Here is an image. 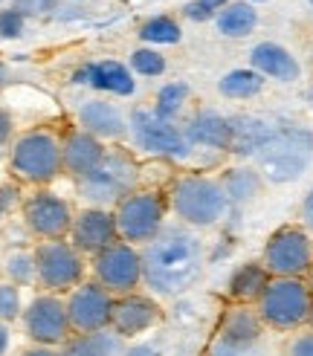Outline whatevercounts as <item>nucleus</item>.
I'll use <instances>...</instances> for the list:
<instances>
[{"label": "nucleus", "instance_id": "obj_1", "mask_svg": "<svg viewBox=\"0 0 313 356\" xmlns=\"http://www.w3.org/2000/svg\"><path fill=\"white\" fill-rule=\"evenodd\" d=\"M143 284L156 296H180L203 273V243L180 226H166L154 241L139 246Z\"/></svg>", "mask_w": 313, "mask_h": 356}, {"label": "nucleus", "instance_id": "obj_2", "mask_svg": "<svg viewBox=\"0 0 313 356\" xmlns=\"http://www.w3.org/2000/svg\"><path fill=\"white\" fill-rule=\"evenodd\" d=\"M166 194H168V209L177 215L183 226H191V229L218 226L232 209L220 177H209V174L174 177Z\"/></svg>", "mask_w": 313, "mask_h": 356}, {"label": "nucleus", "instance_id": "obj_3", "mask_svg": "<svg viewBox=\"0 0 313 356\" xmlns=\"http://www.w3.org/2000/svg\"><path fill=\"white\" fill-rule=\"evenodd\" d=\"M9 168L17 180L29 186H49L64 174L61 159V136L49 128H32L15 136L9 151Z\"/></svg>", "mask_w": 313, "mask_h": 356}, {"label": "nucleus", "instance_id": "obj_4", "mask_svg": "<svg viewBox=\"0 0 313 356\" xmlns=\"http://www.w3.org/2000/svg\"><path fill=\"white\" fill-rule=\"evenodd\" d=\"M255 310L264 318L267 330L296 333L307 327L313 316V290L307 278H270Z\"/></svg>", "mask_w": 313, "mask_h": 356}, {"label": "nucleus", "instance_id": "obj_5", "mask_svg": "<svg viewBox=\"0 0 313 356\" xmlns=\"http://www.w3.org/2000/svg\"><path fill=\"white\" fill-rule=\"evenodd\" d=\"M258 171L270 183H293L313 159V134L299 124L275 128L273 136L255 154Z\"/></svg>", "mask_w": 313, "mask_h": 356}, {"label": "nucleus", "instance_id": "obj_6", "mask_svg": "<svg viewBox=\"0 0 313 356\" xmlns=\"http://www.w3.org/2000/svg\"><path fill=\"white\" fill-rule=\"evenodd\" d=\"M79 194L87 206L99 209H113L119 200H125L134 188H139V165L128 148H108L104 159L93 174L81 177Z\"/></svg>", "mask_w": 313, "mask_h": 356}, {"label": "nucleus", "instance_id": "obj_7", "mask_svg": "<svg viewBox=\"0 0 313 356\" xmlns=\"http://www.w3.org/2000/svg\"><path fill=\"white\" fill-rule=\"evenodd\" d=\"M119 241L131 246H145L166 229L168 194L160 188H134L125 200L113 206Z\"/></svg>", "mask_w": 313, "mask_h": 356}, {"label": "nucleus", "instance_id": "obj_8", "mask_svg": "<svg viewBox=\"0 0 313 356\" xmlns=\"http://www.w3.org/2000/svg\"><path fill=\"white\" fill-rule=\"evenodd\" d=\"M35 255V284L44 293L67 296L84 281L87 258L67 238L61 241H41L32 249Z\"/></svg>", "mask_w": 313, "mask_h": 356}, {"label": "nucleus", "instance_id": "obj_9", "mask_svg": "<svg viewBox=\"0 0 313 356\" xmlns=\"http://www.w3.org/2000/svg\"><path fill=\"white\" fill-rule=\"evenodd\" d=\"M261 264L273 278H307L313 266V235L305 226H278L261 249Z\"/></svg>", "mask_w": 313, "mask_h": 356}, {"label": "nucleus", "instance_id": "obj_10", "mask_svg": "<svg viewBox=\"0 0 313 356\" xmlns=\"http://www.w3.org/2000/svg\"><path fill=\"white\" fill-rule=\"evenodd\" d=\"M128 131L139 151L168 159H183L191 154V145L183 134V128L174 124V119L160 116L154 108H134L128 116Z\"/></svg>", "mask_w": 313, "mask_h": 356}, {"label": "nucleus", "instance_id": "obj_11", "mask_svg": "<svg viewBox=\"0 0 313 356\" xmlns=\"http://www.w3.org/2000/svg\"><path fill=\"white\" fill-rule=\"evenodd\" d=\"M93 281H99L111 296H128L143 287V252L139 246L116 241L104 252L90 258Z\"/></svg>", "mask_w": 313, "mask_h": 356}, {"label": "nucleus", "instance_id": "obj_12", "mask_svg": "<svg viewBox=\"0 0 313 356\" xmlns=\"http://www.w3.org/2000/svg\"><path fill=\"white\" fill-rule=\"evenodd\" d=\"M24 333L32 345H47V348H61L73 330H70V316H67V301L58 293H38L21 316Z\"/></svg>", "mask_w": 313, "mask_h": 356}, {"label": "nucleus", "instance_id": "obj_13", "mask_svg": "<svg viewBox=\"0 0 313 356\" xmlns=\"http://www.w3.org/2000/svg\"><path fill=\"white\" fill-rule=\"evenodd\" d=\"M21 215H24L26 229L35 238L61 241V238L70 235V229H73L76 209L67 197H61V194L49 191V188H38L24 200Z\"/></svg>", "mask_w": 313, "mask_h": 356}, {"label": "nucleus", "instance_id": "obj_14", "mask_svg": "<svg viewBox=\"0 0 313 356\" xmlns=\"http://www.w3.org/2000/svg\"><path fill=\"white\" fill-rule=\"evenodd\" d=\"M64 301H67V316H70L73 336H90V333L111 330V313H113L116 296H111L99 281H81L79 287H73L64 296Z\"/></svg>", "mask_w": 313, "mask_h": 356}, {"label": "nucleus", "instance_id": "obj_15", "mask_svg": "<svg viewBox=\"0 0 313 356\" xmlns=\"http://www.w3.org/2000/svg\"><path fill=\"white\" fill-rule=\"evenodd\" d=\"M67 241L73 243L84 258H96L99 252H104V249L119 241L113 209L84 206L81 211H76V220H73V229H70Z\"/></svg>", "mask_w": 313, "mask_h": 356}, {"label": "nucleus", "instance_id": "obj_16", "mask_svg": "<svg viewBox=\"0 0 313 356\" xmlns=\"http://www.w3.org/2000/svg\"><path fill=\"white\" fill-rule=\"evenodd\" d=\"M163 325V307L156 305V298L143 296V293H128L116 296L113 313H111V330L119 339H136L145 336L148 330Z\"/></svg>", "mask_w": 313, "mask_h": 356}, {"label": "nucleus", "instance_id": "obj_17", "mask_svg": "<svg viewBox=\"0 0 313 356\" xmlns=\"http://www.w3.org/2000/svg\"><path fill=\"white\" fill-rule=\"evenodd\" d=\"M264 336H267V325L258 316L255 305H230L220 313V322L215 330V339L238 350H255Z\"/></svg>", "mask_w": 313, "mask_h": 356}, {"label": "nucleus", "instance_id": "obj_18", "mask_svg": "<svg viewBox=\"0 0 313 356\" xmlns=\"http://www.w3.org/2000/svg\"><path fill=\"white\" fill-rule=\"evenodd\" d=\"M79 128L87 131V134H93L96 139L102 142H122V139H128L131 131H128V116L119 111V104L108 102V99H90V102H84L79 113Z\"/></svg>", "mask_w": 313, "mask_h": 356}, {"label": "nucleus", "instance_id": "obj_19", "mask_svg": "<svg viewBox=\"0 0 313 356\" xmlns=\"http://www.w3.org/2000/svg\"><path fill=\"white\" fill-rule=\"evenodd\" d=\"M108 154V145L93 134H87L81 128H73L61 136V159H64V174H70L73 180L93 174L99 163Z\"/></svg>", "mask_w": 313, "mask_h": 356}, {"label": "nucleus", "instance_id": "obj_20", "mask_svg": "<svg viewBox=\"0 0 313 356\" xmlns=\"http://www.w3.org/2000/svg\"><path fill=\"white\" fill-rule=\"evenodd\" d=\"M250 67L278 84H296L302 79V61L278 41H258L250 49Z\"/></svg>", "mask_w": 313, "mask_h": 356}, {"label": "nucleus", "instance_id": "obj_21", "mask_svg": "<svg viewBox=\"0 0 313 356\" xmlns=\"http://www.w3.org/2000/svg\"><path fill=\"white\" fill-rule=\"evenodd\" d=\"M79 84H87L93 90L111 93V96H134L136 93V79L134 70L128 64H122L116 58H104V61H90L76 73Z\"/></svg>", "mask_w": 313, "mask_h": 356}, {"label": "nucleus", "instance_id": "obj_22", "mask_svg": "<svg viewBox=\"0 0 313 356\" xmlns=\"http://www.w3.org/2000/svg\"><path fill=\"white\" fill-rule=\"evenodd\" d=\"M191 148H215V151H230L232 148V119H226L218 111H198L186 122L183 128Z\"/></svg>", "mask_w": 313, "mask_h": 356}, {"label": "nucleus", "instance_id": "obj_23", "mask_svg": "<svg viewBox=\"0 0 313 356\" xmlns=\"http://www.w3.org/2000/svg\"><path fill=\"white\" fill-rule=\"evenodd\" d=\"M270 278L273 275L264 270V264L261 261H247L230 275L226 296H230L232 305H258V298L264 296Z\"/></svg>", "mask_w": 313, "mask_h": 356}, {"label": "nucleus", "instance_id": "obj_24", "mask_svg": "<svg viewBox=\"0 0 313 356\" xmlns=\"http://www.w3.org/2000/svg\"><path fill=\"white\" fill-rule=\"evenodd\" d=\"M261 24V15H258V6L255 3H247V0H232L226 9H220L215 15V29L220 38H232V41H241V38H250V35L258 29Z\"/></svg>", "mask_w": 313, "mask_h": 356}, {"label": "nucleus", "instance_id": "obj_25", "mask_svg": "<svg viewBox=\"0 0 313 356\" xmlns=\"http://www.w3.org/2000/svg\"><path fill=\"white\" fill-rule=\"evenodd\" d=\"M58 350L61 356H122L125 339H119L113 330H102L90 336H70Z\"/></svg>", "mask_w": 313, "mask_h": 356}, {"label": "nucleus", "instance_id": "obj_26", "mask_svg": "<svg viewBox=\"0 0 313 356\" xmlns=\"http://www.w3.org/2000/svg\"><path fill=\"white\" fill-rule=\"evenodd\" d=\"M220 183H223V191L232 206L250 203V200L261 197V191H264V177H261V171L247 168V165H238V168H230L226 174H220Z\"/></svg>", "mask_w": 313, "mask_h": 356}, {"label": "nucleus", "instance_id": "obj_27", "mask_svg": "<svg viewBox=\"0 0 313 356\" xmlns=\"http://www.w3.org/2000/svg\"><path fill=\"white\" fill-rule=\"evenodd\" d=\"M264 84H267V79L255 73L252 67H235L218 79V93L230 102H247L264 90Z\"/></svg>", "mask_w": 313, "mask_h": 356}, {"label": "nucleus", "instance_id": "obj_28", "mask_svg": "<svg viewBox=\"0 0 313 356\" xmlns=\"http://www.w3.org/2000/svg\"><path fill=\"white\" fill-rule=\"evenodd\" d=\"M275 128L255 116H235L232 119V148L235 154H258L261 145L273 136Z\"/></svg>", "mask_w": 313, "mask_h": 356}, {"label": "nucleus", "instance_id": "obj_29", "mask_svg": "<svg viewBox=\"0 0 313 356\" xmlns=\"http://www.w3.org/2000/svg\"><path fill=\"white\" fill-rule=\"evenodd\" d=\"M136 35L145 47H171V44L183 41V26L177 17H171V15H151L139 24Z\"/></svg>", "mask_w": 313, "mask_h": 356}, {"label": "nucleus", "instance_id": "obj_30", "mask_svg": "<svg viewBox=\"0 0 313 356\" xmlns=\"http://www.w3.org/2000/svg\"><path fill=\"white\" fill-rule=\"evenodd\" d=\"M191 99V87L186 81H168L156 90V99H154V111L166 116V119H174L183 108L186 102Z\"/></svg>", "mask_w": 313, "mask_h": 356}, {"label": "nucleus", "instance_id": "obj_31", "mask_svg": "<svg viewBox=\"0 0 313 356\" xmlns=\"http://www.w3.org/2000/svg\"><path fill=\"white\" fill-rule=\"evenodd\" d=\"M3 273H6V281L17 284V287L35 284V255H32V249H12V252L3 258Z\"/></svg>", "mask_w": 313, "mask_h": 356}, {"label": "nucleus", "instance_id": "obj_32", "mask_svg": "<svg viewBox=\"0 0 313 356\" xmlns=\"http://www.w3.org/2000/svg\"><path fill=\"white\" fill-rule=\"evenodd\" d=\"M128 67L134 70L136 76L156 79V76H163L168 70V61H166V56L156 47H136L131 52V58H128Z\"/></svg>", "mask_w": 313, "mask_h": 356}, {"label": "nucleus", "instance_id": "obj_33", "mask_svg": "<svg viewBox=\"0 0 313 356\" xmlns=\"http://www.w3.org/2000/svg\"><path fill=\"white\" fill-rule=\"evenodd\" d=\"M24 316V296L21 287L12 281H0V322H17Z\"/></svg>", "mask_w": 313, "mask_h": 356}, {"label": "nucleus", "instance_id": "obj_34", "mask_svg": "<svg viewBox=\"0 0 313 356\" xmlns=\"http://www.w3.org/2000/svg\"><path fill=\"white\" fill-rule=\"evenodd\" d=\"M61 0H12V9L15 12H21L26 21L29 17H47L58 9Z\"/></svg>", "mask_w": 313, "mask_h": 356}, {"label": "nucleus", "instance_id": "obj_35", "mask_svg": "<svg viewBox=\"0 0 313 356\" xmlns=\"http://www.w3.org/2000/svg\"><path fill=\"white\" fill-rule=\"evenodd\" d=\"M24 29H26V17L21 12H15L12 6L0 9V38H6V41L21 38Z\"/></svg>", "mask_w": 313, "mask_h": 356}, {"label": "nucleus", "instance_id": "obj_36", "mask_svg": "<svg viewBox=\"0 0 313 356\" xmlns=\"http://www.w3.org/2000/svg\"><path fill=\"white\" fill-rule=\"evenodd\" d=\"M284 356H313V327L296 330L284 345Z\"/></svg>", "mask_w": 313, "mask_h": 356}, {"label": "nucleus", "instance_id": "obj_37", "mask_svg": "<svg viewBox=\"0 0 313 356\" xmlns=\"http://www.w3.org/2000/svg\"><path fill=\"white\" fill-rule=\"evenodd\" d=\"M15 142V119L9 111L0 108V145H9Z\"/></svg>", "mask_w": 313, "mask_h": 356}, {"label": "nucleus", "instance_id": "obj_38", "mask_svg": "<svg viewBox=\"0 0 313 356\" xmlns=\"http://www.w3.org/2000/svg\"><path fill=\"white\" fill-rule=\"evenodd\" d=\"M183 15L188 17V21H195V24H203V21H215V15L212 12H206L198 0H191V3L183 6Z\"/></svg>", "mask_w": 313, "mask_h": 356}, {"label": "nucleus", "instance_id": "obj_39", "mask_svg": "<svg viewBox=\"0 0 313 356\" xmlns=\"http://www.w3.org/2000/svg\"><path fill=\"white\" fill-rule=\"evenodd\" d=\"M302 226L313 235V188L307 191V197H305V203H302Z\"/></svg>", "mask_w": 313, "mask_h": 356}, {"label": "nucleus", "instance_id": "obj_40", "mask_svg": "<svg viewBox=\"0 0 313 356\" xmlns=\"http://www.w3.org/2000/svg\"><path fill=\"white\" fill-rule=\"evenodd\" d=\"M125 356H163L160 353V348L156 345H131V348H125Z\"/></svg>", "mask_w": 313, "mask_h": 356}, {"label": "nucleus", "instance_id": "obj_41", "mask_svg": "<svg viewBox=\"0 0 313 356\" xmlns=\"http://www.w3.org/2000/svg\"><path fill=\"white\" fill-rule=\"evenodd\" d=\"M9 345H12V327L6 322H0V356H6Z\"/></svg>", "mask_w": 313, "mask_h": 356}, {"label": "nucleus", "instance_id": "obj_42", "mask_svg": "<svg viewBox=\"0 0 313 356\" xmlns=\"http://www.w3.org/2000/svg\"><path fill=\"white\" fill-rule=\"evenodd\" d=\"M24 356H61L58 348H47V345H32L29 350H24Z\"/></svg>", "mask_w": 313, "mask_h": 356}, {"label": "nucleus", "instance_id": "obj_43", "mask_svg": "<svg viewBox=\"0 0 313 356\" xmlns=\"http://www.w3.org/2000/svg\"><path fill=\"white\" fill-rule=\"evenodd\" d=\"M198 3L206 9V12H212V15H218L220 9H226V6H230L232 3V0H198Z\"/></svg>", "mask_w": 313, "mask_h": 356}, {"label": "nucleus", "instance_id": "obj_44", "mask_svg": "<svg viewBox=\"0 0 313 356\" xmlns=\"http://www.w3.org/2000/svg\"><path fill=\"white\" fill-rule=\"evenodd\" d=\"M307 284H310V290H313V266H310V273H307Z\"/></svg>", "mask_w": 313, "mask_h": 356}, {"label": "nucleus", "instance_id": "obj_45", "mask_svg": "<svg viewBox=\"0 0 313 356\" xmlns=\"http://www.w3.org/2000/svg\"><path fill=\"white\" fill-rule=\"evenodd\" d=\"M6 218V209H3V203H0V220H3Z\"/></svg>", "mask_w": 313, "mask_h": 356}, {"label": "nucleus", "instance_id": "obj_46", "mask_svg": "<svg viewBox=\"0 0 313 356\" xmlns=\"http://www.w3.org/2000/svg\"><path fill=\"white\" fill-rule=\"evenodd\" d=\"M247 3H255L258 6V3H267V0H247Z\"/></svg>", "mask_w": 313, "mask_h": 356}, {"label": "nucleus", "instance_id": "obj_47", "mask_svg": "<svg viewBox=\"0 0 313 356\" xmlns=\"http://www.w3.org/2000/svg\"><path fill=\"white\" fill-rule=\"evenodd\" d=\"M70 3H87V0H70Z\"/></svg>", "mask_w": 313, "mask_h": 356}, {"label": "nucleus", "instance_id": "obj_48", "mask_svg": "<svg viewBox=\"0 0 313 356\" xmlns=\"http://www.w3.org/2000/svg\"><path fill=\"white\" fill-rule=\"evenodd\" d=\"M0 81H3V70H0Z\"/></svg>", "mask_w": 313, "mask_h": 356}, {"label": "nucleus", "instance_id": "obj_49", "mask_svg": "<svg viewBox=\"0 0 313 356\" xmlns=\"http://www.w3.org/2000/svg\"><path fill=\"white\" fill-rule=\"evenodd\" d=\"M307 327H313V316H310V325H307Z\"/></svg>", "mask_w": 313, "mask_h": 356}, {"label": "nucleus", "instance_id": "obj_50", "mask_svg": "<svg viewBox=\"0 0 313 356\" xmlns=\"http://www.w3.org/2000/svg\"><path fill=\"white\" fill-rule=\"evenodd\" d=\"M3 3H6V0H0V6H3Z\"/></svg>", "mask_w": 313, "mask_h": 356}, {"label": "nucleus", "instance_id": "obj_51", "mask_svg": "<svg viewBox=\"0 0 313 356\" xmlns=\"http://www.w3.org/2000/svg\"><path fill=\"white\" fill-rule=\"evenodd\" d=\"M310 3H313V0H310Z\"/></svg>", "mask_w": 313, "mask_h": 356}, {"label": "nucleus", "instance_id": "obj_52", "mask_svg": "<svg viewBox=\"0 0 313 356\" xmlns=\"http://www.w3.org/2000/svg\"><path fill=\"white\" fill-rule=\"evenodd\" d=\"M122 356H125V353H122Z\"/></svg>", "mask_w": 313, "mask_h": 356}]
</instances>
